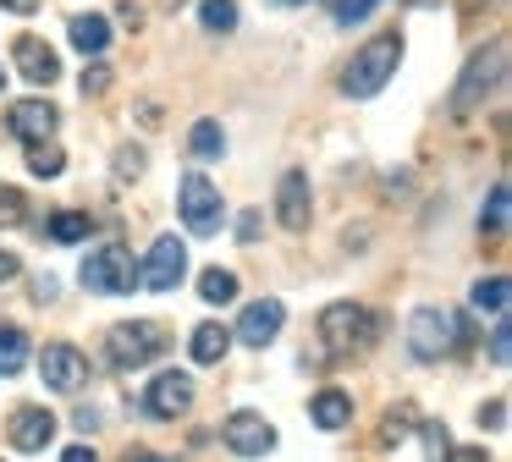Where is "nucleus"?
<instances>
[{"mask_svg": "<svg viewBox=\"0 0 512 462\" xmlns=\"http://www.w3.org/2000/svg\"><path fill=\"white\" fill-rule=\"evenodd\" d=\"M441 462H490V457H485V446H446Z\"/></svg>", "mask_w": 512, "mask_h": 462, "instance_id": "473e14b6", "label": "nucleus"}, {"mask_svg": "<svg viewBox=\"0 0 512 462\" xmlns=\"http://www.w3.org/2000/svg\"><path fill=\"white\" fill-rule=\"evenodd\" d=\"M490 363H507V314H501L496 336H490Z\"/></svg>", "mask_w": 512, "mask_h": 462, "instance_id": "f704fd0d", "label": "nucleus"}, {"mask_svg": "<svg viewBox=\"0 0 512 462\" xmlns=\"http://www.w3.org/2000/svg\"><path fill=\"white\" fill-rule=\"evenodd\" d=\"M182 275H188V248L177 237H155L144 270H138V286H149V292H177Z\"/></svg>", "mask_w": 512, "mask_h": 462, "instance_id": "6e6552de", "label": "nucleus"}, {"mask_svg": "<svg viewBox=\"0 0 512 462\" xmlns=\"http://www.w3.org/2000/svg\"><path fill=\"white\" fill-rule=\"evenodd\" d=\"M23 215H28V198L17 187H0V226H23Z\"/></svg>", "mask_w": 512, "mask_h": 462, "instance_id": "c85d7f7f", "label": "nucleus"}, {"mask_svg": "<svg viewBox=\"0 0 512 462\" xmlns=\"http://www.w3.org/2000/svg\"><path fill=\"white\" fill-rule=\"evenodd\" d=\"M144 165H149V154L133 149V143H122V149H116V182H133V176H144Z\"/></svg>", "mask_w": 512, "mask_h": 462, "instance_id": "cd10ccee", "label": "nucleus"}, {"mask_svg": "<svg viewBox=\"0 0 512 462\" xmlns=\"http://www.w3.org/2000/svg\"><path fill=\"white\" fill-rule=\"evenodd\" d=\"M380 0H336V22H364Z\"/></svg>", "mask_w": 512, "mask_h": 462, "instance_id": "c756f323", "label": "nucleus"}, {"mask_svg": "<svg viewBox=\"0 0 512 462\" xmlns=\"http://www.w3.org/2000/svg\"><path fill=\"white\" fill-rule=\"evenodd\" d=\"M402 61V33H375V39L364 44V50L347 61L342 72V94L347 99H375L380 88L391 83V72H397Z\"/></svg>", "mask_w": 512, "mask_h": 462, "instance_id": "f257e3e1", "label": "nucleus"}, {"mask_svg": "<svg viewBox=\"0 0 512 462\" xmlns=\"http://www.w3.org/2000/svg\"><path fill=\"white\" fill-rule=\"evenodd\" d=\"M61 165H67V154H61V143H50V138H39V143H28V171L34 176H61Z\"/></svg>", "mask_w": 512, "mask_h": 462, "instance_id": "4be33fe9", "label": "nucleus"}, {"mask_svg": "<svg viewBox=\"0 0 512 462\" xmlns=\"http://www.w3.org/2000/svg\"><path fill=\"white\" fill-rule=\"evenodd\" d=\"M0 88H6V66H0Z\"/></svg>", "mask_w": 512, "mask_h": 462, "instance_id": "37998d69", "label": "nucleus"}, {"mask_svg": "<svg viewBox=\"0 0 512 462\" xmlns=\"http://www.w3.org/2000/svg\"><path fill=\"white\" fill-rule=\"evenodd\" d=\"M276 6H303V0H276Z\"/></svg>", "mask_w": 512, "mask_h": 462, "instance_id": "79ce46f5", "label": "nucleus"}, {"mask_svg": "<svg viewBox=\"0 0 512 462\" xmlns=\"http://www.w3.org/2000/svg\"><path fill=\"white\" fill-rule=\"evenodd\" d=\"M94 231V220L83 215V209H56V215L45 220V237L50 242H83Z\"/></svg>", "mask_w": 512, "mask_h": 462, "instance_id": "412c9836", "label": "nucleus"}, {"mask_svg": "<svg viewBox=\"0 0 512 462\" xmlns=\"http://www.w3.org/2000/svg\"><path fill=\"white\" fill-rule=\"evenodd\" d=\"M188 407H193V374L166 369V374L149 380V391H144V413L149 418H182Z\"/></svg>", "mask_w": 512, "mask_h": 462, "instance_id": "9d476101", "label": "nucleus"}, {"mask_svg": "<svg viewBox=\"0 0 512 462\" xmlns=\"http://www.w3.org/2000/svg\"><path fill=\"white\" fill-rule=\"evenodd\" d=\"M105 88H111V66H83V94H105Z\"/></svg>", "mask_w": 512, "mask_h": 462, "instance_id": "7c9ffc66", "label": "nucleus"}, {"mask_svg": "<svg viewBox=\"0 0 512 462\" xmlns=\"http://www.w3.org/2000/svg\"><path fill=\"white\" fill-rule=\"evenodd\" d=\"M507 424V402H490V407H479V429H501Z\"/></svg>", "mask_w": 512, "mask_h": 462, "instance_id": "72a5a7b5", "label": "nucleus"}, {"mask_svg": "<svg viewBox=\"0 0 512 462\" xmlns=\"http://www.w3.org/2000/svg\"><path fill=\"white\" fill-rule=\"evenodd\" d=\"M463 341H468V330H463V319H457L452 308H413L408 347H413V358H419V363L446 358V352H457Z\"/></svg>", "mask_w": 512, "mask_h": 462, "instance_id": "7ed1b4c3", "label": "nucleus"}, {"mask_svg": "<svg viewBox=\"0 0 512 462\" xmlns=\"http://www.w3.org/2000/svg\"><path fill=\"white\" fill-rule=\"evenodd\" d=\"M138 462H160V457H138Z\"/></svg>", "mask_w": 512, "mask_h": 462, "instance_id": "a18cd8bd", "label": "nucleus"}, {"mask_svg": "<svg viewBox=\"0 0 512 462\" xmlns=\"http://www.w3.org/2000/svg\"><path fill=\"white\" fill-rule=\"evenodd\" d=\"M501 72H507V44L501 39L485 44V50H474V61L463 66V77H457V88H452V116H468V110L501 83Z\"/></svg>", "mask_w": 512, "mask_h": 462, "instance_id": "423d86ee", "label": "nucleus"}, {"mask_svg": "<svg viewBox=\"0 0 512 462\" xmlns=\"http://www.w3.org/2000/svg\"><path fill=\"white\" fill-rule=\"evenodd\" d=\"M199 292H204V303H232V297H237V275L232 270H204L199 275Z\"/></svg>", "mask_w": 512, "mask_h": 462, "instance_id": "a878e982", "label": "nucleus"}, {"mask_svg": "<svg viewBox=\"0 0 512 462\" xmlns=\"http://www.w3.org/2000/svg\"><path fill=\"white\" fill-rule=\"evenodd\" d=\"M0 6H6V11H17V17H34V11H39V0H0Z\"/></svg>", "mask_w": 512, "mask_h": 462, "instance_id": "58836bf2", "label": "nucleus"}, {"mask_svg": "<svg viewBox=\"0 0 512 462\" xmlns=\"http://www.w3.org/2000/svg\"><path fill=\"white\" fill-rule=\"evenodd\" d=\"M199 22H204V33H232L237 28V0H204Z\"/></svg>", "mask_w": 512, "mask_h": 462, "instance_id": "393cba45", "label": "nucleus"}, {"mask_svg": "<svg viewBox=\"0 0 512 462\" xmlns=\"http://www.w3.org/2000/svg\"><path fill=\"white\" fill-rule=\"evenodd\" d=\"M237 242H259V215H254V209L237 220Z\"/></svg>", "mask_w": 512, "mask_h": 462, "instance_id": "c9c22d12", "label": "nucleus"}, {"mask_svg": "<svg viewBox=\"0 0 512 462\" xmlns=\"http://www.w3.org/2000/svg\"><path fill=\"white\" fill-rule=\"evenodd\" d=\"M116 17H122V22H127V28H138V22H144V11H138V6H133V0H122V6H116Z\"/></svg>", "mask_w": 512, "mask_h": 462, "instance_id": "e433bc0d", "label": "nucleus"}, {"mask_svg": "<svg viewBox=\"0 0 512 462\" xmlns=\"http://www.w3.org/2000/svg\"><path fill=\"white\" fill-rule=\"evenodd\" d=\"M39 374H45L50 391L72 396L83 380H89V358H83V352L72 347V341H50V347L39 352Z\"/></svg>", "mask_w": 512, "mask_h": 462, "instance_id": "1a4fd4ad", "label": "nucleus"}, {"mask_svg": "<svg viewBox=\"0 0 512 462\" xmlns=\"http://www.w3.org/2000/svg\"><path fill=\"white\" fill-rule=\"evenodd\" d=\"M61 462H100V457H94V446H72Z\"/></svg>", "mask_w": 512, "mask_h": 462, "instance_id": "a19ab883", "label": "nucleus"}, {"mask_svg": "<svg viewBox=\"0 0 512 462\" xmlns=\"http://www.w3.org/2000/svg\"><path fill=\"white\" fill-rule=\"evenodd\" d=\"M309 418H314L320 429H342L347 418H353V396L336 391V385H331V391H320V396L309 402Z\"/></svg>", "mask_w": 512, "mask_h": 462, "instance_id": "a211bd4d", "label": "nucleus"}, {"mask_svg": "<svg viewBox=\"0 0 512 462\" xmlns=\"http://www.w3.org/2000/svg\"><path fill=\"white\" fill-rule=\"evenodd\" d=\"M28 352H34V341H28V330H17V325H0V380H12V374H23Z\"/></svg>", "mask_w": 512, "mask_h": 462, "instance_id": "aec40b11", "label": "nucleus"}, {"mask_svg": "<svg viewBox=\"0 0 512 462\" xmlns=\"http://www.w3.org/2000/svg\"><path fill=\"white\" fill-rule=\"evenodd\" d=\"M188 149L199 154V160H221V154H226V132L215 127V121H199L193 138H188Z\"/></svg>", "mask_w": 512, "mask_h": 462, "instance_id": "b1692460", "label": "nucleus"}, {"mask_svg": "<svg viewBox=\"0 0 512 462\" xmlns=\"http://www.w3.org/2000/svg\"><path fill=\"white\" fill-rule=\"evenodd\" d=\"M6 440H12L17 451H45L50 440H56V413H50V407H17L12 424H6Z\"/></svg>", "mask_w": 512, "mask_h": 462, "instance_id": "ddd939ff", "label": "nucleus"}, {"mask_svg": "<svg viewBox=\"0 0 512 462\" xmlns=\"http://www.w3.org/2000/svg\"><path fill=\"white\" fill-rule=\"evenodd\" d=\"M17 270H23V259H17V253H0V281H12Z\"/></svg>", "mask_w": 512, "mask_h": 462, "instance_id": "4c0bfd02", "label": "nucleus"}, {"mask_svg": "<svg viewBox=\"0 0 512 462\" xmlns=\"http://www.w3.org/2000/svg\"><path fill=\"white\" fill-rule=\"evenodd\" d=\"M309 215H314V198H309V176L303 171H287L276 182V220L287 231H303L309 226Z\"/></svg>", "mask_w": 512, "mask_h": 462, "instance_id": "4468645a", "label": "nucleus"}, {"mask_svg": "<svg viewBox=\"0 0 512 462\" xmlns=\"http://www.w3.org/2000/svg\"><path fill=\"white\" fill-rule=\"evenodd\" d=\"M166 6H171V11H177V6H182V0H166Z\"/></svg>", "mask_w": 512, "mask_h": 462, "instance_id": "c03bdc74", "label": "nucleus"}, {"mask_svg": "<svg viewBox=\"0 0 512 462\" xmlns=\"http://www.w3.org/2000/svg\"><path fill=\"white\" fill-rule=\"evenodd\" d=\"M221 440L237 451V457H265V451H276V429H270L259 413H232L226 429H221Z\"/></svg>", "mask_w": 512, "mask_h": 462, "instance_id": "9b49d317", "label": "nucleus"}, {"mask_svg": "<svg viewBox=\"0 0 512 462\" xmlns=\"http://www.w3.org/2000/svg\"><path fill=\"white\" fill-rule=\"evenodd\" d=\"M12 55H17V72L28 77V83H56L61 77V61H56V50H50L45 39H34V33H23V39H12Z\"/></svg>", "mask_w": 512, "mask_h": 462, "instance_id": "dca6fc26", "label": "nucleus"}, {"mask_svg": "<svg viewBox=\"0 0 512 462\" xmlns=\"http://www.w3.org/2000/svg\"><path fill=\"white\" fill-rule=\"evenodd\" d=\"M67 39L78 55H94L100 61L105 50H111V17H100V11H78V17L67 22Z\"/></svg>", "mask_w": 512, "mask_h": 462, "instance_id": "f3484780", "label": "nucleus"}, {"mask_svg": "<svg viewBox=\"0 0 512 462\" xmlns=\"http://www.w3.org/2000/svg\"><path fill=\"white\" fill-rule=\"evenodd\" d=\"M446 440H452V435H446V424H424V451H430L435 462L446 457Z\"/></svg>", "mask_w": 512, "mask_h": 462, "instance_id": "2f4dec72", "label": "nucleus"}, {"mask_svg": "<svg viewBox=\"0 0 512 462\" xmlns=\"http://www.w3.org/2000/svg\"><path fill=\"white\" fill-rule=\"evenodd\" d=\"M479 226H485L490 237H501V231H507V182L490 187V198H485V220H479Z\"/></svg>", "mask_w": 512, "mask_h": 462, "instance_id": "bb28decb", "label": "nucleus"}, {"mask_svg": "<svg viewBox=\"0 0 512 462\" xmlns=\"http://www.w3.org/2000/svg\"><path fill=\"white\" fill-rule=\"evenodd\" d=\"M188 347H193V358H199V363H221V358H226V347H232V330H226L221 319H204V325L193 330Z\"/></svg>", "mask_w": 512, "mask_h": 462, "instance_id": "6ab92c4d", "label": "nucleus"}, {"mask_svg": "<svg viewBox=\"0 0 512 462\" xmlns=\"http://www.w3.org/2000/svg\"><path fill=\"white\" fill-rule=\"evenodd\" d=\"M34 297H39V303H50V297H56V281H50V275H39V281H34Z\"/></svg>", "mask_w": 512, "mask_h": 462, "instance_id": "ea45409f", "label": "nucleus"}, {"mask_svg": "<svg viewBox=\"0 0 512 462\" xmlns=\"http://www.w3.org/2000/svg\"><path fill=\"white\" fill-rule=\"evenodd\" d=\"M177 209H182V220H188L193 237H210V231H221V220H226L221 187H215L210 176H199V171L182 176V187H177Z\"/></svg>", "mask_w": 512, "mask_h": 462, "instance_id": "0eeeda50", "label": "nucleus"}, {"mask_svg": "<svg viewBox=\"0 0 512 462\" xmlns=\"http://www.w3.org/2000/svg\"><path fill=\"white\" fill-rule=\"evenodd\" d=\"M375 336H380V319L358 303H331L320 314V341L331 347V358H353V352L375 347Z\"/></svg>", "mask_w": 512, "mask_h": 462, "instance_id": "f03ea898", "label": "nucleus"}, {"mask_svg": "<svg viewBox=\"0 0 512 462\" xmlns=\"http://www.w3.org/2000/svg\"><path fill=\"white\" fill-rule=\"evenodd\" d=\"M474 308L479 314H507V275H490V281H474Z\"/></svg>", "mask_w": 512, "mask_h": 462, "instance_id": "5701e85b", "label": "nucleus"}, {"mask_svg": "<svg viewBox=\"0 0 512 462\" xmlns=\"http://www.w3.org/2000/svg\"><path fill=\"white\" fill-rule=\"evenodd\" d=\"M56 105H50V99H17L12 110H6V127L17 132V138L23 143H39V138H50V132H56Z\"/></svg>", "mask_w": 512, "mask_h": 462, "instance_id": "2eb2a0df", "label": "nucleus"}, {"mask_svg": "<svg viewBox=\"0 0 512 462\" xmlns=\"http://www.w3.org/2000/svg\"><path fill=\"white\" fill-rule=\"evenodd\" d=\"M105 352H111L116 369H144V363H155L166 352V330L149 325V319H122L105 336Z\"/></svg>", "mask_w": 512, "mask_h": 462, "instance_id": "39448f33", "label": "nucleus"}, {"mask_svg": "<svg viewBox=\"0 0 512 462\" xmlns=\"http://www.w3.org/2000/svg\"><path fill=\"white\" fill-rule=\"evenodd\" d=\"M281 325H287V308H281L276 297H259V303L243 308L237 336H243V347H270V341L281 336Z\"/></svg>", "mask_w": 512, "mask_h": 462, "instance_id": "f8f14e48", "label": "nucleus"}, {"mask_svg": "<svg viewBox=\"0 0 512 462\" xmlns=\"http://www.w3.org/2000/svg\"><path fill=\"white\" fill-rule=\"evenodd\" d=\"M78 281L89 286V292H100V297H127L138 286V259L122 248V242H105V248H94L89 259H83Z\"/></svg>", "mask_w": 512, "mask_h": 462, "instance_id": "20e7f679", "label": "nucleus"}]
</instances>
